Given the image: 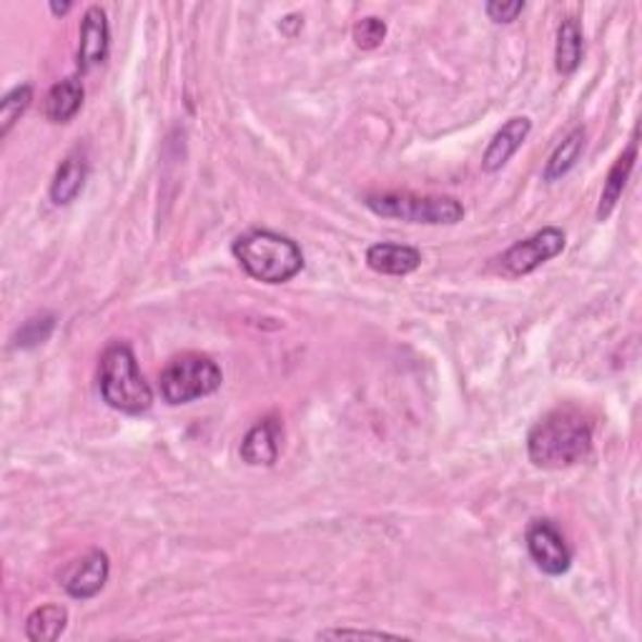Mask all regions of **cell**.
<instances>
[{
  "label": "cell",
  "mask_w": 642,
  "mask_h": 642,
  "mask_svg": "<svg viewBox=\"0 0 642 642\" xmlns=\"http://www.w3.org/2000/svg\"><path fill=\"white\" fill-rule=\"evenodd\" d=\"M109 555H106L103 550H88L86 555L73 559V563L65 567L61 575V584L71 597L90 600L103 590L106 580H109Z\"/></svg>",
  "instance_id": "obj_8"
},
{
  "label": "cell",
  "mask_w": 642,
  "mask_h": 642,
  "mask_svg": "<svg viewBox=\"0 0 642 642\" xmlns=\"http://www.w3.org/2000/svg\"><path fill=\"white\" fill-rule=\"evenodd\" d=\"M319 638H374V640H382V638H397V635H390V632H369V630H324L319 632Z\"/></svg>",
  "instance_id": "obj_23"
},
{
  "label": "cell",
  "mask_w": 642,
  "mask_h": 642,
  "mask_svg": "<svg viewBox=\"0 0 642 642\" xmlns=\"http://www.w3.org/2000/svg\"><path fill=\"white\" fill-rule=\"evenodd\" d=\"M582 61V28L578 18H565L557 30V48H555V65L559 73L570 76L578 71Z\"/></svg>",
  "instance_id": "obj_17"
},
{
  "label": "cell",
  "mask_w": 642,
  "mask_h": 642,
  "mask_svg": "<svg viewBox=\"0 0 642 642\" xmlns=\"http://www.w3.org/2000/svg\"><path fill=\"white\" fill-rule=\"evenodd\" d=\"M51 11H53L55 15H63V13H69V11H71V3H63V5L51 3Z\"/></svg>",
  "instance_id": "obj_24"
},
{
  "label": "cell",
  "mask_w": 642,
  "mask_h": 642,
  "mask_svg": "<svg viewBox=\"0 0 642 642\" xmlns=\"http://www.w3.org/2000/svg\"><path fill=\"white\" fill-rule=\"evenodd\" d=\"M86 176H88L86 156L81 148H76V151L65 156L59 171H55L53 184H51V201L55 206H69L81 194V188H84Z\"/></svg>",
  "instance_id": "obj_13"
},
{
  "label": "cell",
  "mask_w": 642,
  "mask_h": 642,
  "mask_svg": "<svg viewBox=\"0 0 642 642\" xmlns=\"http://www.w3.org/2000/svg\"><path fill=\"white\" fill-rule=\"evenodd\" d=\"M592 449V419L578 407H557L540 419L527 437L534 467L563 469L582 462Z\"/></svg>",
  "instance_id": "obj_1"
},
{
  "label": "cell",
  "mask_w": 642,
  "mask_h": 642,
  "mask_svg": "<svg viewBox=\"0 0 642 642\" xmlns=\"http://www.w3.org/2000/svg\"><path fill=\"white\" fill-rule=\"evenodd\" d=\"M484 11H487V15L495 23H513V21H517V15L524 11V3L522 0H513V3H499V0H492Z\"/></svg>",
  "instance_id": "obj_22"
},
{
  "label": "cell",
  "mask_w": 642,
  "mask_h": 642,
  "mask_svg": "<svg viewBox=\"0 0 642 642\" xmlns=\"http://www.w3.org/2000/svg\"><path fill=\"white\" fill-rule=\"evenodd\" d=\"M567 236L563 229L557 226H547L542 232L532 234L530 238H522L515 246L502 254L497 259V269L505 276H527L532 274L534 269H540L542 263H547L550 259H555L557 254H563Z\"/></svg>",
  "instance_id": "obj_6"
},
{
  "label": "cell",
  "mask_w": 642,
  "mask_h": 642,
  "mask_svg": "<svg viewBox=\"0 0 642 642\" xmlns=\"http://www.w3.org/2000/svg\"><path fill=\"white\" fill-rule=\"evenodd\" d=\"M635 159H638V138L630 144L628 151L617 156L610 174H607V178H605L603 194H600V206H597V221H605L615 211V206H617V201H620L625 186H628L632 169H635Z\"/></svg>",
  "instance_id": "obj_14"
},
{
  "label": "cell",
  "mask_w": 642,
  "mask_h": 642,
  "mask_svg": "<svg viewBox=\"0 0 642 642\" xmlns=\"http://www.w3.org/2000/svg\"><path fill=\"white\" fill-rule=\"evenodd\" d=\"M284 427L276 417H263L246 432L242 442V459L251 467H271L282 452Z\"/></svg>",
  "instance_id": "obj_10"
},
{
  "label": "cell",
  "mask_w": 642,
  "mask_h": 642,
  "mask_svg": "<svg viewBox=\"0 0 642 642\" xmlns=\"http://www.w3.org/2000/svg\"><path fill=\"white\" fill-rule=\"evenodd\" d=\"M367 209L376 217L399 219L407 224L427 226H452L459 224L465 217L462 201L452 196H417V194H369Z\"/></svg>",
  "instance_id": "obj_4"
},
{
  "label": "cell",
  "mask_w": 642,
  "mask_h": 642,
  "mask_svg": "<svg viewBox=\"0 0 642 642\" xmlns=\"http://www.w3.org/2000/svg\"><path fill=\"white\" fill-rule=\"evenodd\" d=\"M111 33H109V15L103 8L90 5L84 21H81V44H78V65L81 71H90L101 65L109 55Z\"/></svg>",
  "instance_id": "obj_9"
},
{
  "label": "cell",
  "mask_w": 642,
  "mask_h": 642,
  "mask_svg": "<svg viewBox=\"0 0 642 642\" xmlns=\"http://www.w3.org/2000/svg\"><path fill=\"white\" fill-rule=\"evenodd\" d=\"M30 101H33V86L28 84L15 86L11 94L3 96V101H0V136L5 138L8 134H11V128L21 121L23 113L28 111Z\"/></svg>",
  "instance_id": "obj_19"
},
{
  "label": "cell",
  "mask_w": 642,
  "mask_h": 642,
  "mask_svg": "<svg viewBox=\"0 0 642 642\" xmlns=\"http://www.w3.org/2000/svg\"><path fill=\"white\" fill-rule=\"evenodd\" d=\"M84 84L78 78H63L48 90L44 113L51 123H69L84 106Z\"/></svg>",
  "instance_id": "obj_15"
},
{
  "label": "cell",
  "mask_w": 642,
  "mask_h": 642,
  "mask_svg": "<svg viewBox=\"0 0 642 642\" xmlns=\"http://www.w3.org/2000/svg\"><path fill=\"white\" fill-rule=\"evenodd\" d=\"M221 382H224V374L217 361L196 351L171 359L159 374L161 397L169 405H188V402L209 397L219 390Z\"/></svg>",
  "instance_id": "obj_5"
},
{
  "label": "cell",
  "mask_w": 642,
  "mask_h": 642,
  "mask_svg": "<svg viewBox=\"0 0 642 642\" xmlns=\"http://www.w3.org/2000/svg\"><path fill=\"white\" fill-rule=\"evenodd\" d=\"M367 263L369 269L376 271V274L407 276L411 274V271L419 269V263H422V254H419L415 246L382 242V244L369 246Z\"/></svg>",
  "instance_id": "obj_12"
},
{
  "label": "cell",
  "mask_w": 642,
  "mask_h": 642,
  "mask_svg": "<svg viewBox=\"0 0 642 642\" xmlns=\"http://www.w3.org/2000/svg\"><path fill=\"white\" fill-rule=\"evenodd\" d=\"M527 550L542 572L557 578L570 570L572 550L553 520H534L527 527Z\"/></svg>",
  "instance_id": "obj_7"
},
{
  "label": "cell",
  "mask_w": 642,
  "mask_h": 642,
  "mask_svg": "<svg viewBox=\"0 0 642 642\" xmlns=\"http://www.w3.org/2000/svg\"><path fill=\"white\" fill-rule=\"evenodd\" d=\"M98 386L106 405L123 415H144L153 405V392L138 369L136 354L123 342L106 347L98 367Z\"/></svg>",
  "instance_id": "obj_3"
},
{
  "label": "cell",
  "mask_w": 642,
  "mask_h": 642,
  "mask_svg": "<svg viewBox=\"0 0 642 642\" xmlns=\"http://www.w3.org/2000/svg\"><path fill=\"white\" fill-rule=\"evenodd\" d=\"M69 625V610L61 605H44L33 610L26 620V638L33 642H53L63 635Z\"/></svg>",
  "instance_id": "obj_16"
},
{
  "label": "cell",
  "mask_w": 642,
  "mask_h": 642,
  "mask_svg": "<svg viewBox=\"0 0 642 642\" xmlns=\"http://www.w3.org/2000/svg\"><path fill=\"white\" fill-rule=\"evenodd\" d=\"M246 274L263 284H284L304 269V254L292 238L274 232H246L232 246Z\"/></svg>",
  "instance_id": "obj_2"
},
{
  "label": "cell",
  "mask_w": 642,
  "mask_h": 642,
  "mask_svg": "<svg viewBox=\"0 0 642 642\" xmlns=\"http://www.w3.org/2000/svg\"><path fill=\"white\" fill-rule=\"evenodd\" d=\"M354 36V44L361 51H374V48H380L386 38V23L382 18H376V15H369V18H361L357 26L351 30Z\"/></svg>",
  "instance_id": "obj_21"
},
{
  "label": "cell",
  "mask_w": 642,
  "mask_h": 642,
  "mask_svg": "<svg viewBox=\"0 0 642 642\" xmlns=\"http://www.w3.org/2000/svg\"><path fill=\"white\" fill-rule=\"evenodd\" d=\"M584 138H588L584 128H575L565 136V141L555 148L553 156H550L545 174H542L545 176V181H557V178H563L565 174H570V171L575 169V163L580 161V156L584 151Z\"/></svg>",
  "instance_id": "obj_18"
},
{
  "label": "cell",
  "mask_w": 642,
  "mask_h": 642,
  "mask_svg": "<svg viewBox=\"0 0 642 642\" xmlns=\"http://www.w3.org/2000/svg\"><path fill=\"white\" fill-rule=\"evenodd\" d=\"M532 131V121L527 116H515L509 119L505 126H502L495 138H492L487 151L482 156V171H487V174H495L505 163L513 159V156L520 151L522 144L527 141V136H530Z\"/></svg>",
  "instance_id": "obj_11"
},
{
  "label": "cell",
  "mask_w": 642,
  "mask_h": 642,
  "mask_svg": "<svg viewBox=\"0 0 642 642\" xmlns=\"http://www.w3.org/2000/svg\"><path fill=\"white\" fill-rule=\"evenodd\" d=\"M53 329H55L53 314L33 317L18 329V334H15V344H18L21 349H33V347H38V344L48 342V336L53 334Z\"/></svg>",
  "instance_id": "obj_20"
}]
</instances>
